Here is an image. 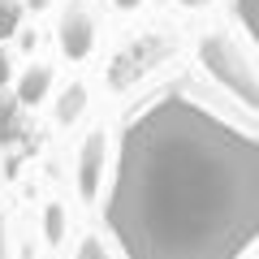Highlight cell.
Wrapping results in <instances>:
<instances>
[{
  "label": "cell",
  "mask_w": 259,
  "mask_h": 259,
  "mask_svg": "<svg viewBox=\"0 0 259 259\" xmlns=\"http://www.w3.org/2000/svg\"><path fill=\"white\" fill-rule=\"evenodd\" d=\"M121 259H246L259 246V134L190 91L130 112L104 190Z\"/></svg>",
  "instance_id": "obj_1"
},
{
  "label": "cell",
  "mask_w": 259,
  "mask_h": 259,
  "mask_svg": "<svg viewBox=\"0 0 259 259\" xmlns=\"http://www.w3.org/2000/svg\"><path fill=\"white\" fill-rule=\"evenodd\" d=\"M186 48V35L173 18H156L147 26H139L104 65V87L112 95H130L134 87H143L151 74H160L164 65L177 61V52Z\"/></svg>",
  "instance_id": "obj_2"
},
{
  "label": "cell",
  "mask_w": 259,
  "mask_h": 259,
  "mask_svg": "<svg viewBox=\"0 0 259 259\" xmlns=\"http://www.w3.org/2000/svg\"><path fill=\"white\" fill-rule=\"evenodd\" d=\"M194 61L225 95L242 104L246 112H259V52L255 44H242L229 26H207L194 44Z\"/></svg>",
  "instance_id": "obj_3"
},
{
  "label": "cell",
  "mask_w": 259,
  "mask_h": 259,
  "mask_svg": "<svg viewBox=\"0 0 259 259\" xmlns=\"http://www.w3.org/2000/svg\"><path fill=\"white\" fill-rule=\"evenodd\" d=\"M104 173H108V130L95 125L82 134V143H78L74 151V186L82 199H95V194L104 190Z\"/></svg>",
  "instance_id": "obj_4"
},
{
  "label": "cell",
  "mask_w": 259,
  "mask_h": 259,
  "mask_svg": "<svg viewBox=\"0 0 259 259\" xmlns=\"http://www.w3.org/2000/svg\"><path fill=\"white\" fill-rule=\"evenodd\" d=\"M56 39H61L65 61H87L95 52V44H100V22H95L87 0H69V9L61 13V26H56Z\"/></svg>",
  "instance_id": "obj_5"
},
{
  "label": "cell",
  "mask_w": 259,
  "mask_h": 259,
  "mask_svg": "<svg viewBox=\"0 0 259 259\" xmlns=\"http://www.w3.org/2000/svg\"><path fill=\"white\" fill-rule=\"evenodd\" d=\"M52 91V65L48 61H30L18 74V100L22 104H44Z\"/></svg>",
  "instance_id": "obj_6"
},
{
  "label": "cell",
  "mask_w": 259,
  "mask_h": 259,
  "mask_svg": "<svg viewBox=\"0 0 259 259\" xmlns=\"http://www.w3.org/2000/svg\"><path fill=\"white\" fill-rule=\"evenodd\" d=\"M87 104H91L87 82H69V87L61 91V100H56V121H61V125H74V121L87 112Z\"/></svg>",
  "instance_id": "obj_7"
},
{
  "label": "cell",
  "mask_w": 259,
  "mask_h": 259,
  "mask_svg": "<svg viewBox=\"0 0 259 259\" xmlns=\"http://www.w3.org/2000/svg\"><path fill=\"white\" fill-rule=\"evenodd\" d=\"M233 13H238V26L246 30V39L259 52V0H233Z\"/></svg>",
  "instance_id": "obj_8"
},
{
  "label": "cell",
  "mask_w": 259,
  "mask_h": 259,
  "mask_svg": "<svg viewBox=\"0 0 259 259\" xmlns=\"http://www.w3.org/2000/svg\"><path fill=\"white\" fill-rule=\"evenodd\" d=\"M74 259H117V250L100 238V233H82L74 246Z\"/></svg>",
  "instance_id": "obj_9"
},
{
  "label": "cell",
  "mask_w": 259,
  "mask_h": 259,
  "mask_svg": "<svg viewBox=\"0 0 259 259\" xmlns=\"http://www.w3.org/2000/svg\"><path fill=\"white\" fill-rule=\"evenodd\" d=\"M65 225H69V221H65V203H56V199H52L48 212H44V238L52 242V246L65 238Z\"/></svg>",
  "instance_id": "obj_10"
},
{
  "label": "cell",
  "mask_w": 259,
  "mask_h": 259,
  "mask_svg": "<svg viewBox=\"0 0 259 259\" xmlns=\"http://www.w3.org/2000/svg\"><path fill=\"white\" fill-rule=\"evenodd\" d=\"M22 26V0H0V44L13 39Z\"/></svg>",
  "instance_id": "obj_11"
},
{
  "label": "cell",
  "mask_w": 259,
  "mask_h": 259,
  "mask_svg": "<svg viewBox=\"0 0 259 259\" xmlns=\"http://www.w3.org/2000/svg\"><path fill=\"white\" fill-rule=\"evenodd\" d=\"M216 0H177V9H186V13H203V9H212Z\"/></svg>",
  "instance_id": "obj_12"
},
{
  "label": "cell",
  "mask_w": 259,
  "mask_h": 259,
  "mask_svg": "<svg viewBox=\"0 0 259 259\" xmlns=\"http://www.w3.org/2000/svg\"><path fill=\"white\" fill-rule=\"evenodd\" d=\"M108 5H112L117 13H139L143 5H147V0H108Z\"/></svg>",
  "instance_id": "obj_13"
},
{
  "label": "cell",
  "mask_w": 259,
  "mask_h": 259,
  "mask_svg": "<svg viewBox=\"0 0 259 259\" xmlns=\"http://www.w3.org/2000/svg\"><path fill=\"white\" fill-rule=\"evenodd\" d=\"M9 78H13V61H9V52L0 48V87L9 82Z\"/></svg>",
  "instance_id": "obj_14"
},
{
  "label": "cell",
  "mask_w": 259,
  "mask_h": 259,
  "mask_svg": "<svg viewBox=\"0 0 259 259\" xmlns=\"http://www.w3.org/2000/svg\"><path fill=\"white\" fill-rule=\"evenodd\" d=\"M0 259H5V216H0Z\"/></svg>",
  "instance_id": "obj_15"
},
{
  "label": "cell",
  "mask_w": 259,
  "mask_h": 259,
  "mask_svg": "<svg viewBox=\"0 0 259 259\" xmlns=\"http://www.w3.org/2000/svg\"><path fill=\"white\" fill-rule=\"evenodd\" d=\"M30 5H39V9H44V5H48V0H30Z\"/></svg>",
  "instance_id": "obj_16"
},
{
  "label": "cell",
  "mask_w": 259,
  "mask_h": 259,
  "mask_svg": "<svg viewBox=\"0 0 259 259\" xmlns=\"http://www.w3.org/2000/svg\"><path fill=\"white\" fill-rule=\"evenodd\" d=\"M255 259H259V255H255Z\"/></svg>",
  "instance_id": "obj_17"
}]
</instances>
